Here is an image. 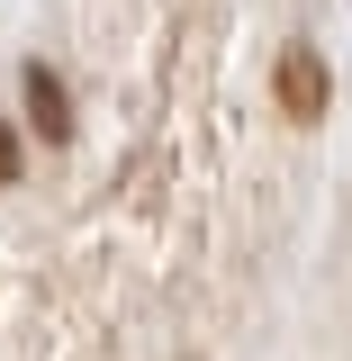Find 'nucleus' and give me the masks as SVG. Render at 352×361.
Instances as JSON below:
<instances>
[{
    "mask_svg": "<svg viewBox=\"0 0 352 361\" xmlns=\"http://www.w3.org/2000/svg\"><path fill=\"white\" fill-rule=\"evenodd\" d=\"M271 90H280V109H289L298 127H316V118H325V99H334L325 63H316V45H280V63H271Z\"/></svg>",
    "mask_w": 352,
    "mask_h": 361,
    "instance_id": "obj_1",
    "label": "nucleus"
},
{
    "mask_svg": "<svg viewBox=\"0 0 352 361\" xmlns=\"http://www.w3.org/2000/svg\"><path fill=\"white\" fill-rule=\"evenodd\" d=\"M18 90H28V127H37V145H73V99H63V82H54V63H28Z\"/></svg>",
    "mask_w": 352,
    "mask_h": 361,
    "instance_id": "obj_2",
    "label": "nucleus"
},
{
    "mask_svg": "<svg viewBox=\"0 0 352 361\" xmlns=\"http://www.w3.org/2000/svg\"><path fill=\"white\" fill-rule=\"evenodd\" d=\"M18 163H28V145H18V127L0 118V180H18Z\"/></svg>",
    "mask_w": 352,
    "mask_h": 361,
    "instance_id": "obj_3",
    "label": "nucleus"
}]
</instances>
